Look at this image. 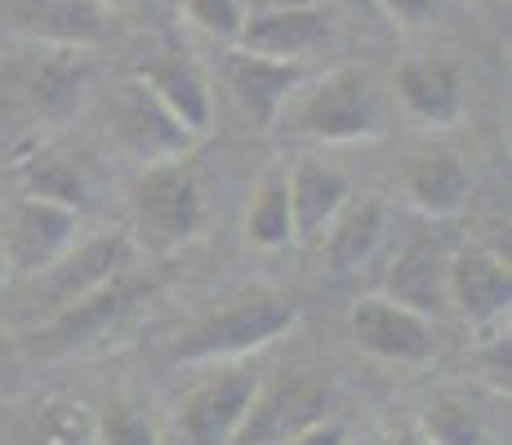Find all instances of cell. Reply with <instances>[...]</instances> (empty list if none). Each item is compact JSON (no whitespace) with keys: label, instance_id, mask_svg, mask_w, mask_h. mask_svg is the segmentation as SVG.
I'll return each mask as SVG.
<instances>
[{"label":"cell","instance_id":"cell-1","mask_svg":"<svg viewBox=\"0 0 512 445\" xmlns=\"http://www.w3.org/2000/svg\"><path fill=\"white\" fill-rule=\"evenodd\" d=\"M94 85L90 49L14 45L0 49V147L58 130L81 112Z\"/></svg>","mask_w":512,"mask_h":445},{"label":"cell","instance_id":"cell-2","mask_svg":"<svg viewBox=\"0 0 512 445\" xmlns=\"http://www.w3.org/2000/svg\"><path fill=\"white\" fill-rule=\"evenodd\" d=\"M299 325V299L272 285H254L232 299L214 303L201 316L183 325L170 339L174 365H223V361H245L250 352H263Z\"/></svg>","mask_w":512,"mask_h":445},{"label":"cell","instance_id":"cell-3","mask_svg":"<svg viewBox=\"0 0 512 445\" xmlns=\"http://www.w3.org/2000/svg\"><path fill=\"white\" fill-rule=\"evenodd\" d=\"M143 245L134 241L130 232H94L81 236L72 250L58 263H49L45 272L23 276L14 281V294H9V316L27 330L54 321L67 308H76L81 299H90L94 290H103L107 281H116L121 272H130L139 263Z\"/></svg>","mask_w":512,"mask_h":445},{"label":"cell","instance_id":"cell-4","mask_svg":"<svg viewBox=\"0 0 512 445\" xmlns=\"http://www.w3.org/2000/svg\"><path fill=\"white\" fill-rule=\"evenodd\" d=\"M281 116H290L294 134L317 138V143H370L383 134V121H388L379 85L357 63L334 67L312 85L303 81Z\"/></svg>","mask_w":512,"mask_h":445},{"label":"cell","instance_id":"cell-5","mask_svg":"<svg viewBox=\"0 0 512 445\" xmlns=\"http://www.w3.org/2000/svg\"><path fill=\"white\" fill-rule=\"evenodd\" d=\"M334 405H339V379L326 365H285L259 379V392L232 445H281L334 419Z\"/></svg>","mask_w":512,"mask_h":445},{"label":"cell","instance_id":"cell-6","mask_svg":"<svg viewBox=\"0 0 512 445\" xmlns=\"http://www.w3.org/2000/svg\"><path fill=\"white\" fill-rule=\"evenodd\" d=\"M130 210L134 227L152 250H174L201 236L205 227V196L201 178L187 161H161V165H139V174L130 178Z\"/></svg>","mask_w":512,"mask_h":445},{"label":"cell","instance_id":"cell-7","mask_svg":"<svg viewBox=\"0 0 512 445\" xmlns=\"http://www.w3.org/2000/svg\"><path fill=\"white\" fill-rule=\"evenodd\" d=\"M85 214L67 210L45 196H14L0 210V245H5V267L9 281L45 272L49 263H58L76 241H81Z\"/></svg>","mask_w":512,"mask_h":445},{"label":"cell","instance_id":"cell-8","mask_svg":"<svg viewBox=\"0 0 512 445\" xmlns=\"http://www.w3.org/2000/svg\"><path fill=\"white\" fill-rule=\"evenodd\" d=\"M116 32L103 0H0V36L14 45L94 49Z\"/></svg>","mask_w":512,"mask_h":445},{"label":"cell","instance_id":"cell-9","mask_svg":"<svg viewBox=\"0 0 512 445\" xmlns=\"http://www.w3.org/2000/svg\"><path fill=\"white\" fill-rule=\"evenodd\" d=\"M156 290H161V281H156L147 267L134 263L130 272H121L116 281H107L103 290H94L90 299H81L76 308H67L63 316H54V321L36 325V330H27V352L54 356V352L81 348V343L98 339L107 325H116L121 316H130L143 299H152Z\"/></svg>","mask_w":512,"mask_h":445},{"label":"cell","instance_id":"cell-10","mask_svg":"<svg viewBox=\"0 0 512 445\" xmlns=\"http://www.w3.org/2000/svg\"><path fill=\"white\" fill-rule=\"evenodd\" d=\"M107 138L121 147L125 156H134L139 165H161V161H183L192 152L196 138L165 112L152 98V89L143 81H125L107 94L103 107Z\"/></svg>","mask_w":512,"mask_h":445},{"label":"cell","instance_id":"cell-11","mask_svg":"<svg viewBox=\"0 0 512 445\" xmlns=\"http://www.w3.org/2000/svg\"><path fill=\"white\" fill-rule=\"evenodd\" d=\"M263 374L245 361H223L214 374L183 392L179 401V428L187 445H232L245 423L254 392H259Z\"/></svg>","mask_w":512,"mask_h":445},{"label":"cell","instance_id":"cell-12","mask_svg":"<svg viewBox=\"0 0 512 445\" xmlns=\"http://www.w3.org/2000/svg\"><path fill=\"white\" fill-rule=\"evenodd\" d=\"M348 334L366 356L388 365H428L437 356V325L383 294H366L352 303Z\"/></svg>","mask_w":512,"mask_h":445},{"label":"cell","instance_id":"cell-13","mask_svg":"<svg viewBox=\"0 0 512 445\" xmlns=\"http://www.w3.org/2000/svg\"><path fill=\"white\" fill-rule=\"evenodd\" d=\"M303 81H308L303 63L250 54V49H232V54L223 58V85H228L232 103L241 107L254 130H272Z\"/></svg>","mask_w":512,"mask_h":445},{"label":"cell","instance_id":"cell-14","mask_svg":"<svg viewBox=\"0 0 512 445\" xmlns=\"http://www.w3.org/2000/svg\"><path fill=\"white\" fill-rule=\"evenodd\" d=\"M330 32L334 23L321 0H312V5H281V9H250L241 23V36H236V49L303 63L312 49L330 41Z\"/></svg>","mask_w":512,"mask_h":445},{"label":"cell","instance_id":"cell-15","mask_svg":"<svg viewBox=\"0 0 512 445\" xmlns=\"http://www.w3.org/2000/svg\"><path fill=\"white\" fill-rule=\"evenodd\" d=\"M383 299L437 321L450 308V250L432 236L406 241L383 276Z\"/></svg>","mask_w":512,"mask_h":445},{"label":"cell","instance_id":"cell-16","mask_svg":"<svg viewBox=\"0 0 512 445\" xmlns=\"http://www.w3.org/2000/svg\"><path fill=\"white\" fill-rule=\"evenodd\" d=\"M392 89L423 130H446L464 116V76L450 58H406L392 72Z\"/></svg>","mask_w":512,"mask_h":445},{"label":"cell","instance_id":"cell-17","mask_svg":"<svg viewBox=\"0 0 512 445\" xmlns=\"http://www.w3.org/2000/svg\"><path fill=\"white\" fill-rule=\"evenodd\" d=\"M139 81L152 89V98L183 125L192 138H201L214 125V89L205 81V72L179 49L147 58L139 67Z\"/></svg>","mask_w":512,"mask_h":445},{"label":"cell","instance_id":"cell-18","mask_svg":"<svg viewBox=\"0 0 512 445\" xmlns=\"http://www.w3.org/2000/svg\"><path fill=\"white\" fill-rule=\"evenodd\" d=\"M450 303L468 325H495L512 303V272L504 254L481 245L450 254Z\"/></svg>","mask_w":512,"mask_h":445},{"label":"cell","instance_id":"cell-19","mask_svg":"<svg viewBox=\"0 0 512 445\" xmlns=\"http://www.w3.org/2000/svg\"><path fill=\"white\" fill-rule=\"evenodd\" d=\"M285 192H290L294 214V241H317L330 227V219L352 201V183L339 165L321 161V156H303L294 170H285Z\"/></svg>","mask_w":512,"mask_h":445},{"label":"cell","instance_id":"cell-20","mask_svg":"<svg viewBox=\"0 0 512 445\" xmlns=\"http://www.w3.org/2000/svg\"><path fill=\"white\" fill-rule=\"evenodd\" d=\"M401 183H406L410 205L432 214V219L459 214L472 196V174L455 147H419L406 161V178Z\"/></svg>","mask_w":512,"mask_h":445},{"label":"cell","instance_id":"cell-21","mask_svg":"<svg viewBox=\"0 0 512 445\" xmlns=\"http://www.w3.org/2000/svg\"><path fill=\"white\" fill-rule=\"evenodd\" d=\"M383 227H388V214L383 205L366 196V201H348L339 214L330 219V227L321 232V254H326L330 272H357L361 263H370V254L379 250Z\"/></svg>","mask_w":512,"mask_h":445},{"label":"cell","instance_id":"cell-22","mask_svg":"<svg viewBox=\"0 0 512 445\" xmlns=\"http://www.w3.org/2000/svg\"><path fill=\"white\" fill-rule=\"evenodd\" d=\"M23 187H27V196H45V201H58L76 214H85L94 201V183L85 174V165L76 156L58 152V147H41V152L27 156Z\"/></svg>","mask_w":512,"mask_h":445},{"label":"cell","instance_id":"cell-23","mask_svg":"<svg viewBox=\"0 0 512 445\" xmlns=\"http://www.w3.org/2000/svg\"><path fill=\"white\" fill-rule=\"evenodd\" d=\"M241 232H245V245H250V250H263V254H277L294 241V214H290V192H285V170H272L250 192Z\"/></svg>","mask_w":512,"mask_h":445},{"label":"cell","instance_id":"cell-24","mask_svg":"<svg viewBox=\"0 0 512 445\" xmlns=\"http://www.w3.org/2000/svg\"><path fill=\"white\" fill-rule=\"evenodd\" d=\"M419 437L428 445H490L495 432H490V419L477 410L468 397H432L419 414Z\"/></svg>","mask_w":512,"mask_h":445},{"label":"cell","instance_id":"cell-25","mask_svg":"<svg viewBox=\"0 0 512 445\" xmlns=\"http://www.w3.org/2000/svg\"><path fill=\"white\" fill-rule=\"evenodd\" d=\"M94 445H161L152 405L134 392H112L94 414Z\"/></svg>","mask_w":512,"mask_h":445},{"label":"cell","instance_id":"cell-26","mask_svg":"<svg viewBox=\"0 0 512 445\" xmlns=\"http://www.w3.org/2000/svg\"><path fill=\"white\" fill-rule=\"evenodd\" d=\"M27 445H94V414L81 401H49L36 414Z\"/></svg>","mask_w":512,"mask_h":445},{"label":"cell","instance_id":"cell-27","mask_svg":"<svg viewBox=\"0 0 512 445\" xmlns=\"http://www.w3.org/2000/svg\"><path fill=\"white\" fill-rule=\"evenodd\" d=\"M183 9L201 32L223 36V41H236V36H241L245 0H183Z\"/></svg>","mask_w":512,"mask_h":445},{"label":"cell","instance_id":"cell-28","mask_svg":"<svg viewBox=\"0 0 512 445\" xmlns=\"http://www.w3.org/2000/svg\"><path fill=\"white\" fill-rule=\"evenodd\" d=\"M370 5L383 9V14L401 27H423V23H432V14H437V0H370Z\"/></svg>","mask_w":512,"mask_h":445},{"label":"cell","instance_id":"cell-29","mask_svg":"<svg viewBox=\"0 0 512 445\" xmlns=\"http://www.w3.org/2000/svg\"><path fill=\"white\" fill-rule=\"evenodd\" d=\"M281 445H348V423H343V419H326V423H317V428L299 432V437H290Z\"/></svg>","mask_w":512,"mask_h":445},{"label":"cell","instance_id":"cell-30","mask_svg":"<svg viewBox=\"0 0 512 445\" xmlns=\"http://www.w3.org/2000/svg\"><path fill=\"white\" fill-rule=\"evenodd\" d=\"M281 5H312V0H245V14L250 9H281Z\"/></svg>","mask_w":512,"mask_h":445},{"label":"cell","instance_id":"cell-31","mask_svg":"<svg viewBox=\"0 0 512 445\" xmlns=\"http://www.w3.org/2000/svg\"><path fill=\"white\" fill-rule=\"evenodd\" d=\"M107 9H134V5H147V0H103Z\"/></svg>","mask_w":512,"mask_h":445},{"label":"cell","instance_id":"cell-32","mask_svg":"<svg viewBox=\"0 0 512 445\" xmlns=\"http://www.w3.org/2000/svg\"><path fill=\"white\" fill-rule=\"evenodd\" d=\"M5 285H9V267H5V245H0V294H5Z\"/></svg>","mask_w":512,"mask_h":445},{"label":"cell","instance_id":"cell-33","mask_svg":"<svg viewBox=\"0 0 512 445\" xmlns=\"http://www.w3.org/2000/svg\"><path fill=\"white\" fill-rule=\"evenodd\" d=\"M334 5H343V9H374L370 0H334Z\"/></svg>","mask_w":512,"mask_h":445}]
</instances>
